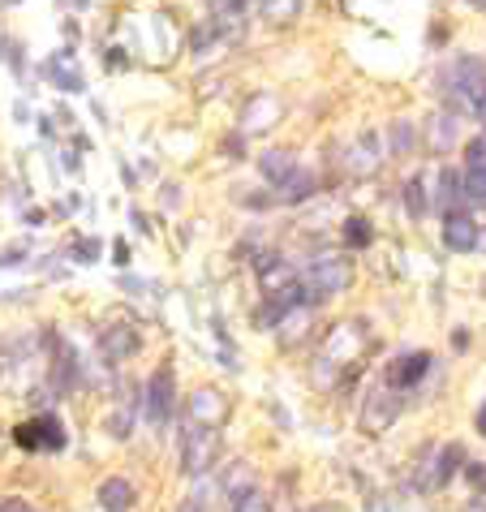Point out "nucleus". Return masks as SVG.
I'll use <instances>...</instances> for the list:
<instances>
[{"label": "nucleus", "mask_w": 486, "mask_h": 512, "mask_svg": "<svg viewBox=\"0 0 486 512\" xmlns=\"http://www.w3.org/2000/svg\"><path fill=\"white\" fill-rule=\"evenodd\" d=\"M435 91L456 117H469L486 99V61L482 56H456L435 74Z\"/></svg>", "instance_id": "obj_1"}, {"label": "nucleus", "mask_w": 486, "mask_h": 512, "mask_svg": "<svg viewBox=\"0 0 486 512\" xmlns=\"http://www.w3.org/2000/svg\"><path fill=\"white\" fill-rule=\"evenodd\" d=\"M220 452H224L220 426H211V422H190V426L181 431V474H185V478H207L211 469L220 465Z\"/></svg>", "instance_id": "obj_2"}, {"label": "nucleus", "mask_w": 486, "mask_h": 512, "mask_svg": "<svg viewBox=\"0 0 486 512\" xmlns=\"http://www.w3.org/2000/svg\"><path fill=\"white\" fill-rule=\"evenodd\" d=\"M173 409H177V371L173 362H160L142 388V418H147L155 431H164L173 422Z\"/></svg>", "instance_id": "obj_3"}, {"label": "nucleus", "mask_w": 486, "mask_h": 512, "mask_svg": "<svg viewBox=\"0 0 486 512\" xmlns=\"http://www.w3.org/2000/svg\"><path fill=\"white\" fill-rule=\"evenodd\" d=\"M302 284L310 289V302L319 306V302H327V297H336V293H349V289H353V263H349V259H332V254H323V259H314V263L306 267Z\"/></svg>", "instance_id": "obj_4"}, {"label": "nucleus", "mask_w": 486, "mask_h": 512, "mask_svg": "<svg viewBox=\"0 0 486 512\" xmlns=\"http://www.w3.org/2000/svg\"><path fill=\"white\" fill-rule=\"evenodd\" d=\"M13 444H18L22 452H65L69 431L56 414H35V418L13 426Z\"/></svg>", "instance_id": "obj_5"}, {"label": "nucleus", "mask_w": 486, "mask_h": 512, "mask_svg": "<svg viewBox=\"0 0 486 512\" xmlns=\"http://www.w3.org/2000/svg\"><path fill=\"white\" fill-rule=\"evenodd\" d=\"M435 371V353H426V349H409V353H396V358L388 362V388L392 392H418L422 388V379Z\"/></svg>", "instance_id": "obj_6"}, {"label": "nucleus", "mask_w": 486, "mask_h": 512, "mask_svg": "<svg viewBox=\"0 0 486 512\" xmlns=\"http://www.w3.org/2000/svg\"><path fill=\"white\" fill-rule=\"evenodd\" d=\"M280 117H284V104H280V95H271V91H259V95H250L246 99V108H241V125L237 130L241 134H263V130H276L280 125Z\"/></svg>", "instance_id": "obj_7"}, {"label": "nucleus", "mask_w": 486, "mask_h": 512, "mask_svg": "<svg viewBox=\"0 0 486 512\" xmlns=\"http://www.w3.org/2000/svg\"><path fill=\"white\" fill-rule=\"evenodd\" d=\"M439 237H443V246H448L452 254H469V250L482 246V224L474 220V211L461 207V211H448V216H443Z\"/></svg>", "instance_id": "obj_8"}, {"label": "nucleus", "mask_w": 486, "mask_h": 512, "mask_svg": "<svg viewBox=\"0 0 486 512\" xmlns=\"http://www.w3.org/2000/svg\"><path fill=\"white\" fill-rule=\"evenodd\" d=\"M400 409H405V396L392 392V388L366 396V405H362V431L383 435V431H388V426L400 418Z\"/></svg>", "instance_id": "obj_9"}, {"label": "nucleus", "mask_w": 486, "mask_h": 512, "mask_svg": "<svg viewBox=\"0 0 486 512\" xmlns=\"http://www.w3.org/2000/svg\"><path fill=\"white\" fill-rule=\"evenodd\" d=\"M138 349H142V336H138L134 323H112V327H104V332H99V353H104L112 366L130 362Z\"/></svg>", "instance_id": "obj_10"}, {"label": "nucleus", "mask_w": 486, "mask_h": 512, "mask_svg": "<svg viewBox=\"0 0 486 512\" xmlns=\"http://www.w3.org/2000/svg\"><path fill=\"white\" fill-rule=\"evenodd\" d=\"M431 207L439 211V216L469 207V198H465V177L456 173V168H439V181H435V190H431Z\"/></svg>", "instance_id": "obj_11"}, {"label": "nucleus", "mask_w": 486, "mask_h": 512, "mask_svg": "<svg viewBox=\"0 0 486 512\" xmlns=\"http://www.w3.org/2000/svg\"><path fill=\"white\" fill-rule=\"evenodd\" d=\"M319 194V177L310 173V168H302L297 164L289 177L276 186V203H284V207H297V203H310V198Z\"/></svg>", "instance_id": "obj_12"}, {"label": "nucleus", "mask_w": 486, "mask_h": 512, "mask_svg": "<svg viewBox=\"0 0 486 512\" xmlns=\"http://www.w3.org/2000/svg\"><path fill=\"white\" fill-rule=\"evenodd\" d=\"M95 500H99V508H104V512H130V508L138 504V487H134L130 478L112 474V478H104V482H99Z\"/></svg>", "instance_id": "obj_13"}, {"label": "nucleus", "mask_w": 486, "mask_h": 512, "mask_svg": "<svg viewBox=\"0 0 486 512\" xmlns=\"http://www.w3.org/2000/svg\"><path fill=\"white\" fill-rule=\"evenodd\" d=\"M461 469H465V448L461 444H443L435 452V469H431V478H426L422 491H443L456 474H461Z\"/></svg>", "instance_id": "obj_14"}, {"label": "nucleus", "mask_w": 486, "mask_h": 512, "mask_svg": "<svg viewBox=\"0 0 486 512\" xmlns=\"http://www.w3.org/2000/svg\"><path fill=\"white\" fill-rule=\"evenodd\" d=\"M456 138H461V117H456V112H435V117L426 121V142H431L435 155H448L456 147Z\"/></svg>", "instance_id": "obj_15"}, {"label": "nucleus", "mask_w": 486, "mask_h": 512, "mask_svg": "<svg viewBox=\"0 0 486 512\" xmlns=\"http://www.w3.org/2000/svg\"><path fill=\"white\" fill-rule=\"evenodd\" d=\"M383 160H388V155L379 151V134H362V138L353 142V151H349V160H345V164L353 168L357 177H375Z\"/></svg>", "instance_id": "obj_16"}, {"label": "nucleus", "mask_w": 486, "mask_h": 512, "mask_svg": "<svg viewBox=\"0 0 486 512\" xmlns=\"http://www.w3.org/2000/svg\"><path fill=\"white\" fill-rule=\"evenodd\" d=\"M293 168H297V155H293L289 147H267V151L259 155V177L267 181L271 190H276L280 181L293 173Z\"/></svg>", "instance_id": "obj_17"}, {"label": "nucleus", "mask_w": 486, "mask_h": 512, "mask_svg": "<svg viewBox=\"0 0 486 512\" xmlns=\"http://www.w3.org/2000/svg\"><path fill=\"white\" fill-rule=\"evenodd\" d=\"M254 13H259L263 22H276V26H284V22H297L306 13V0H254Z\"/></svg>", "instance_id": "obj_18"}, {"label": "nucleus", "mask_w": 486, "mask_h": 512, "mask_svg": "<svg viewBox=\"0 0 486 512\" xmlns=\"http://www.w3.org/2000/svg\"><path fill=\"white\" fill-rule=\"evenodd\" d=\"M383 138H388L383 155H392V160H405V155H413V147H418V130H413V121H392Z\"/></svg>", "instance_id": "obj_19"}, {"label": "nucleus", "mask_w": 486, "mask_h": 512, "mask_svg": "<svg viewBox=\"0 0 486 512\" xmlns=\"http://www.w3.org/2000/svg\"><path fill=\"white\" fill-rule=\"evenodd\" d=\"M44 78H52L61 91L69 95H78V91H87V82H82V74L74 69V61H61V56H52V61L44 65Z\"/></svg>", "instance_id": "obj_20"}, {"label": "nucleus", "mask_w": 486, "mask_h": 512, "mask_svg": "<svg viewBox=\"0 0 486 512\" xmlns=\"http://www.w3.org/2000/svg\"><path fill=\"white\" fill-rule=\"evenodd\" d=\"M400 194H405L409 220H426V211H431V190H426V177H422V173H413Z\"/></svg>", "instance_id": "obj_21"}, {"label": "nucleus", "mask_w": 486, "mask_h": 512, "mask_svg": "<svg viewBox=\"0 0 486 512\" xmlns=\"http://www.w3.org/2000/svg\"><path fill=\"white\" fill-rule=\"evenodd\" d=\"M220 414H224V401H220V392L203 388V392L194 396V405H190V422H211V426H220Z\"/></svg>", "instance_id": "obj_22"}, {"label": "nucleus", "mask_w": 486, "mask_h": 512, "mask_svg": "<svg viewBox=\"0 0 486 512\" xmlns=\"http://www.w3.org/2000/svg\"><path fill=\"white\" fill-rule=\"evenodd\" d=\"M340 241H345L349 250H366L370 241H375V229H370L366 216H349L345 224H340Z\"/></svg>", "instance_id": "obj_23"}, {"label": "nucleus", "mask_w": 486, "mask_h": 512, "mask_svg": "<svg viewBox=\"0 0 486 512\" xmlns=\"http://www.w3.org/2000/svg\"><path fill=\"white\" fill-rule=\"evenodd\" d=\"M310 379H314V388H332V383L340 379V362L336 358H319V362H314V371H310Z\"/></svg>", "instance_id": "obj_24"}, {"label": "nucleus", "mask_w": 486, "mask_h": 512, "mask_svg": "<svg viewBox=\"0 0 486 512\" xmlns=\"http://www.w3.org/2000/svg\"><path fill=\"white\" fill-rule=\"evenodd\" d=\"M190 48L198 52V56H203V52H211V48H220V35H216V22H203V26H198V31L190 35Z\"/></svg>", "instance_id": "obj_25"}, {"label": "nucleus", "mask_w": 486, "mask_h": 512, "mask_svg": "<svg viewBox=\"0 0 486 512\" xmlns=\"http://www.w3.org/2000/svg\"><path fill=\"white\" fill-rule=\"evenodd\" d=\"M233 512H271V500L259 487H254V491L241 495V500H233Z\"/></svg>", "instance_id": "obj_26"}, {"label": "nucleus", "mask_w": 486, "mask_h": 512, "mask_svg": "<svg viewBox=\"0 0 486 512\" xmlns=\"http://www.w3.org/2000/svg\"><path fill=\"white\" fill-rule=\"evenodd\" d=\"M108 435L112 439H130L134 435V414H121V409L117 414H108Z\"/></svg>", "instance_id": "obj_27"}, {"label": "nucleus", "mask_w": 486, "mask_h": 512, "mask_svg": "<svg viewBox=\"0 0 486 512\" xmlns=\"http://www.w3.org/2000/svg\"><path fill=\"white\" fill-rule=\"evenodd\" d=\"M461 474L469 478V487H474L478 495H486V461H465Z\"/></svg>", "instance_id": "obj_28"}, {"label": "nucleus", "mask_w": 486, "mask_h": 512, "mask_svg": "<svg viewBox=\"0 0 486 512\" xmlns=\"http://www.w3.org/2000/svg\"><path fill=\"white\" fill-rule=\"evenodd\" d=\"M220 151H224V160H246V134H241V130L228 134Z\"/></svg>", "instance_id": "obj_29"}, {"label": "nucleus", "mask_w": 486, "mask_h": 512, "mask_svg": "<svg viewBox=\"0 0 486 512\" xmlns=\"http://www.w3.org/2000/svg\"><path fill=\"white\" fill-rule=\"evenodd\" d=\"M74 259H78V263H95V259H99V241H95V237H78V241H74Z\"/></svg>", "instance_id": "obj_30"}, {"label": "nucleus", "mask_w": 486, "mask_h": 512, "mask_svg": "<svg viewBox=\"0 0 486 512\" xmlns=\"http://www.w3.org/2000/svg\"><path fill=\"white\" fill-rule=\"evenodd\" d=\"M474 164H486V134L465 147V168H474Z\"/></svg>", "instance_id": "obj_31"}, {"label": "nucleus", "mask_w": 486, "mask_h": 512, "mask_svg": "<svg viewBox=\"0 0 486 512\" xmlns=\"http://www.w3.org/2000/svg\"><path fill=\"white\" fill-rule=\"evenodd\" d=\"M0 512H35V508L26 500H18V495H5V500H0Z\"/></svg>", "instance_id": "obj_32"}, {"label": "nucleus", "mask_w": 486, "mask_h": 512, "mask_svg": "<svg viewBox=\"0 0 486 512\" xmlns=\"http://www.w3.org/2000/svg\"><path fill=\"white\" fill-rule=\"evenodd\" d=\"M246 207L250 211H267V207H276V194H254V198H246Z\"/></svg>", "instance_id": "obj_33"}, {"label": "nucleus", "mask_w": 486, "mask_h": 512, "mask_svg": "<svg viewBox=\"0 0 486 512\" xmlns=\"http://www.w3.org/2000/svg\"><path fill=\"white\" fill-rule=\"evenodd\" d=\"M112 263H117V267H130V246H125V241H117V246H112Z\"/></svg>", "instance_id": "obj_34"}, {"label": "nucleus", "mask_w": 486, "mask_h": 512, "mask_svg": "<svg viewBox=\"0 0 486 512\" xmlns=\"http://www.w3.org/2000/svg\"><path fill=\"white\" fill-rule=\"evenodd\" d=\"M18 263H26V250H5L0 254V267H18Z\"/></svg>", "instance_id": "obj_35"}, {"label": "nucleus", "mask_w": 486, "mask_h": 512, "mask_svg": "<svg viewBox=\"0 0 486 512\" xmlns=\"http://www.w3.org/2000/svg\"><path fill=\"white\" fill-rule=\"evenodd\" d=\"M452 349L465 353V349H469V332H452Z\"/></svg>", "instance_id": "obj_36"}, {"label": "nucleus", "mask_w": 486, "mask_h": 512, "mask_svg": "<svg viewBox=\"0 0 486 512\" xmlns=\"http://www.w3.org/2000/svg\"><path fill=\"white\" fill-rule=\"evenodd\" d=\"M65 168H69V173H78V168H82V160H78L74 151H65Z\"/></svg>", "instance_id": "obj_37"}, {"label": "nucleus", "mask_w": 486, "mask_h": 512, "mask_svg": "<svg viewBox=\"0 0 486 512\" xmlns=\"http://www.w3.org/2000/svg\"><path fill=\"white\" fill-rule=\"evenodd\" d=\"M474 426H478V435H486V401H482V409H478V418H474Z\"/></svg>", "instance_id": "obj_38"}, {"label": "nucleus", "mask_w": 486, "mask_h": 512, "mask_svg": "<svg viewBox=\"0 0 486 512\" xmlns=\"http://www.w3.org/2000/svg\"><path fill=\"white\" fill-rule=\"evenodd\" d=\"M306 512H340V508H332V504H314V508H306Z\"/></svg>", "instance_id": "obj_39"}, {"label": "nucleus", "mask_w": 486, "mask_h": 512, "mask_svg": "<svg viewBox=\"0 0 486 512\" xmlns=\"http://www.w3.org/2000/svg\"><path fill=\"white\" fill-rule=\"evenodd\" d=\"M0 5H5V9H13V5H22V0H0Z\"/></svg>", "instance_id": "obj_40"}, {"label": "nucleus", "mask_w": 486, "mask_h": 512, "mask_svg": "<svg viewBox=\"0 0 486 512\" xmlns=\"http://www.w3.org/2000/svg\"><path fill=\"white\" fill-rule=\"evenodd\" d=\"M469 5H474V9H486V0H469Z\"/></svg>", "instance_id": "obj_41"}]
</instances>
